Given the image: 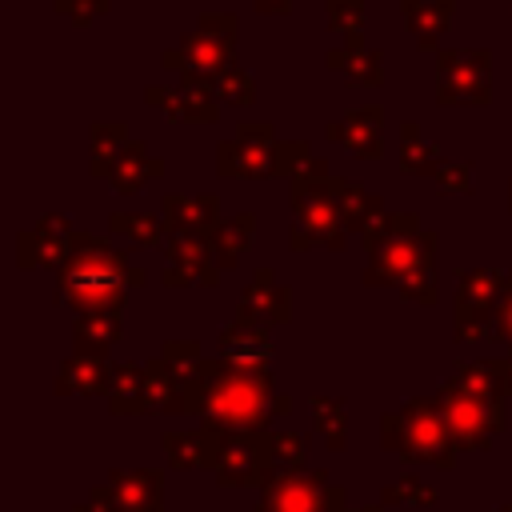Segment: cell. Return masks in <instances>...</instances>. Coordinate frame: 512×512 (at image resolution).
<instances>
[{"mask_svg":"<svg viewBox=\"0 0 512 512\" xmlns=\"http://www.w3.org/2000/svg\"><path fill=\"white\" fill-rule=\"evenodd\" d=\"M160 356L168 360V368L176 372V380H180L184 388L200 376V364L208 360L204 348H200L196 340H164V344H160Z\"/></svg>","mask_w":512,"mask_h":512,"instance_id":"obj_37","label":"cell"},{"mask_svg":"<svg viewBox=\"0 0 512 512\" xmlns=\"http://www.w3.org/2000/svg\"><path fill=\"white\" fill-rule=\"evenodd\" d=\"M72 512H116V500H112V488L108 484H96L88 492V500L72 504Z\"/></svg>","mask_w":512,"mask_h":512,"instance_id":"obj_45","label":"cell"},{"mask_svg":"<svg viewBox=\"0 0 512 512\" xmlns=\"http://www.w3.org/2000/svg\"><path fill=\"white\" fill-rule=\"evenodd\" d=\"M240 316L264 324V328L288 324L292 320V288H284L272 268H256V276L240 292Z\"/></svg>","mask_w":512,"mask_h":512,"instance_id":"obj_17","label":"cell"},{"mask_svg":"<svg viewBox=\"0 0 512 512\" xmlns=\"http://www.w3.org/2000/svg\"><path fill=\"white\" fill-rule=\"evenodd\" d=\"M472 172H476L472 160H444L432 180H436V188L444 196H468L472 192Z\"/></svg>","mask_w":512,"mask_h":512,"instance_id":"obj_41","label":"cell"},{"mask_svg":"<svg viewBox=\"0 0 512 512\" xmlns=\"http://www.w3.org/2000/svg\"><path fill=\"white\" fill-rule=\"evenodd\" d=\"M76 224L60 212H44L36 220L32 232L16 236V264L20 268H64V260L72 256V240H76Z\"/></svg>","mask_w":512,"mask_h":512,"instance_id":"obj_14","label":"cell"},{"mask_svg":"<svg viewBox=\"0 0 512 512\" xmlns=\"http://www.w3.org/2000/svg\"><path fill=\"white\" fill-rule=\"evenodd\" d=\"M272 176L276 180H288V192L292 188H312V184H328V160L312 152L308 140H280L276 144V164H272Z\"/></svg>","mask_w":512,"mask_h":512,"instance_id":"obj_21","label":"cell"},{"mask_svg":"<svg viewBox=\"0 0 512 512\" xmlns=\"http://www.w3.org/2000/svg\"><path fill=\"white\" fill-rule=\"evenodd\" d=\"M272 412H276V416H288V412H292V396H280V392H276V400H272Z\"/></svg>","mask_w":512,"mask_h":512,"instance_id":"obj_49","label":"cell"},{"mask_svg":"<svg viewBox=\"0 0 512 512\" xmlns=\"http://www.w3.org/2000/svg\"><path fill=\"white\" fill-rule=\"evenodd\" d=\"M348 512H380V504H368V508H348Z\"/></svg>","mask_w":512,"mask_h":512,"instance_id":"obj_50","label":"cell"},{"mask_svg":"<svg viewBox=\"0 0 512 512\" xmlns=\"http://www.w3.org/2000/svg\"><path fill=\"white\" fill-rule=\"evenodd\" d=\"M436 500H440V492H436L428 480L412 476V472H404L400 480H392V484L380 492V504H392V508H432Z\"/></svg>","mask_w":512,"mask_h":512,"instance_id":"obj_34","label":"cell"},{"mask_svg":"<svg viewBox=\"0 0 512 512\" xmlns=\"http://www.w3.org/2000/svg\"><path fill=\"white\" fill-rule=\"evenodd\" d=\"M348 244V228L336 204V176L328 184H312V188H292V236L288 248L292 252H308V248H332L340 252Z\"/></svg>","mask_w":512,"mask_h":512,"instance_id":"obj_8","label":"cell"},{"mask_svg":"<svg viewBox=\"0 0 512 512\" xmlns=\"http://www.w3.org/2000/svg\"><path fill=\"white\" fill-rule=\"evenodd\" d=\"M272 376L268 372H236L224 360H204L200 376L184 388V416L216 420L236 432H268L272 412Z\"/></svg>","mask_w":512,"mask_h":512,"instance_id":"obj_3","label":"cell"},{"mask_svg":"<svg viewBox=\"0 0 512 512\" xmlns=\"http://www.w3.org/2000/svg\"><path fill=\"white\" fill-rule=\"evenodd\" d=\"M144 392H148V408L152 412L184 416V384L176 380V372L168 368V360L160 352L144 364Z\"/></svg>","mask_w":512,"mask_h":512,"instance_id":"obj_28","label":"cell"},{"mask_svg":"<svg viewBox=\"0 0 512 512\" xmlns=\"http://www.w3.org/2000/svg\"><path fill=\"white\" fill-rule=\"evenodd\" d=\"M368 288H396L412 304H436V232L416 212H384L364 236Z\"/></svg>","mask_w":512,"mask_h":512,"instance_id":"obj_1","label":"cell"},{"mask_svg":"<svg viewBox=\"0 0 512 512\" xmlns=\"http://www.w3.org/2000/svg\"><path fill=\"white\" fill-rule=\"evenodd\" d=\"M160 176H164V160L152 156V148H148L144 140H128V148L120 152V160H116L108 184H112V192H120V196H136L140 188H148V184L160 180Z\"/></svg>","mask_w":512,"mask_h":512,"instance_id":"obj_23","label":"cell"},{"mask_svg":"<svg viewBox=\"0 0 512 512\" xmlns=\"http://www.w3.org/2000/svg\"><path fill=\"white\" fill-rule=\"evenodd\" d=\"M328 140L344 144L356 160H380L384 156V108L380 104H364L344 112V120H332L324 128Z\"/></svg>","mask_w":512,"mask_h":512,"instance_id":"obj_16","label":"cell"},{"mask_svg":"<svg viewBox=\"0 0 512 512\" xmlns=\"http://www.w3.org/2000/svg\"><path fill=\"white\" fill-rule=\"evenodd\" d=\"M324 68L328 72H340L344 84H356V88H376L384 84V60L376 48L364 44V36H348L340 48H332L324 56Z\"/></svg>","mask_w":512,"mask_h":512,"instance_id":"obj_20","label":"cell"},{"mask_svg":"<svg viewBox=\"0 0 512 512\" xmlns=\"http://www.w3.org/2000/svg\"><path fill=\"white\" fill-rule=\"evenodd\" d=\"M200 444H204V468L216 472L220 488H264L276 468L268 456V432H236L216 420H200Z\"/></svg>","mask_w":512,"mask_h":512,"instance_id":"obj_5","label":"cell"},{"mask_svg":"<svg viewBox=\"0 0 512 512\" xmlns=\"http://www.w3.org/2000/svg\"><path fill=\"white\" fill-rule=\"evenodd\" d=\"M336 204H340L344 228L356 232V236H364L384 216V200L376 192H368L364 184H356V180H336Z\"/></svg>","mask_w":512,"mask_h":512,"instance_id":"obj_27","label":"cell"},{"mask_svg":"<svg viewBox=\"0 0 512 512\" xmlns=\"http://www.w3.org/2000/svg\"><path fill=\"white\" fill-rule=\"evenodd\" d=\"M276 144L272 120H240L232 140L216 144V172L228 180H272Z\"/></svg>","mask_w":512,"mask_h":512,"instance_id":"obj_12","label":"cell"},{"mask_svg":"<svg viewBox=\"0 0 512 512\" xmlns=\"http://www.w3.org/2000/svg\"><path fill=\"white\" fill-rule=\"evenodd\" d=\"M220 264H200V268H180V264H168L164 272V288H216L220 284Z\"/></svg>","mask_w":512,"mask_h":512,"instance_id":"obj_42","label":"cell"},{"mask_svg":"<svg viewBox=\"0 0 512 512\" xmlns=\"http://www.w3.org/2000/svg\"><path fill=\"white\" fill-rule=\"evenodd\" d=\"M312 424L328 452H344L348 444V404L340 396H312Z\"/></svg>","mask_w":512,"mask_h":512,"instance_id":"obj_33","label":"cell"},{"mask_svg":"<svg viewBox=\"0 0 512 512\" xmlns=\"http://www.w3.org/2000/svg\"><path fill=\"white\" fill-rule=\"evenodd\" d=\"M52 388H56V396H108V388H112V364L100 360V356L72 352L60 364Z\"/></svg>","mask_w":512,"mask_h":512,"instance_id":"obj_22","label":"cell"},{"mask_svg":"<svg viewBox=\"0 0 512 512\" xmlns=\"http://www.w3.org/2000/svg\"><path fill=\"white\" fill-rule=\"evenodd\" d=\"M212 92H216V100H220V104L252 108V100H256V80H252L240 64H232V68H224V72H216V76H212Z\"/></svg>","mask_w":512,"mask_h":512,"instance_id":"obj_35","label":"cell"},{"mask_svg":"<svg viewBox=\"0 0 512 512\" xmlns=\"http://www.w3.org/2000/svg\"><path fill=\"white\" fill-rule=\"evenodd\" d=\"M496 512H512V504H500V508H496Z\"/></svg>","mask_w":512,"mask_h":512,"instance_id":"obj_52","label":"cell"},{"mask_svg":"<svg viewBox=\"0 0 512 512\" xmlns=\"http://www.w3.org/2000/svg\"><path fill=\"white\" fill-rule=\"evenodd\" d=\"M120 340V316H76L72 324V352H84V356H100L108 360V348Z\"/></svg>","mask_w":512,"mask_h":512,"instance_id":"obj_31","label":"cell"},{"mask_svg":"<svg viewBox=\"0 0 512 512\" xmlns=\"http://www.w3.org/2000/svg\"><path fill=\"white\" fill-rule=\"evenodd\" d=\"M236 32H240V24H236L232 12H204L200 24L188 36H180L176 48H168L160 56V64L168 72H176V76L212 80L216 72L236 64Z\"/></svg>","mask_w":512,"mask_h":512,"instance_id":"obj_6","label":"cell"},{"mask_svg":"<svg viewBox=\"0 0 512 512\" xmlns=\"http://www.w3.org/2000/svg\"><path fill=\"white\" fill-rule=\"evenodd\" d=\"M252 8L264 12V16H284L292 8V0H252Z\"/></svg>","mask_w":512,"mask_h":512,"instance_id":"obj_48","label":"cell"},{"mask_svg":"<svg viewBox=\"0 0 512 512\" xmlns=\"http://www.w3.org/2000/svg\"><path fill=\"white\" fill-rule=\"evenodd\" d=\"M160 220H164V236H176V232L212 236V228H216L224 216H220V200H216L212 192H200V196L168 192V196L160 200Z\"/></svg>","mask_w":512,"mask_h":512,"instance_id":"obj_18","label":"cell"},{"mask_svg":"<svg viewBox=\"0 0 512 512\" xmlns=\"http://www.w3.org/2000/svg\"><path fill=\"white\" fill-rule=\"evenodd\" d=\"M328 4V28L348 36L364 32V0H324Z\"/></svg>","mask_w":512,"mask_h":512,"instance_id":"obj_43","label":"cell"},{"mask_svg":"<svg viewBox=\"0 0 512 512\" xmlns=\"http://www.w3.org/2000/svg\"><path fill=\"white\" fill-rule=\"evenodd\" d=\"M508 292V272L496 268H468L456 284V308H452V328L460 344L472 340H496V312Z\"/></svg>","mask_w":512,"mask_h":512,"instance_id":"obj_9","label":"cell"},{"mask_svg":"<svg viewBox=\"0 0 512 512\" xmlns=\"http://www.w3.org/2000/svg\"><path fill=\"white\" fill-rule=\"evenodd\" d=\"M116 512H164V472L160 468H112L108 480Z\"/></svg>","mask_w":512,"mask_h":512,"instance_id":"obj_19","label":"cell"},{"mask_svg":"<svg viewBox=\"0 0 512 512\" xmlns=\"http://www.w3.org/2000/svg\"><path fill=\"white\" fill-rule=\"evenodd\" d=\"M252 236H256V216H252V212L224 216V220L212 228V236H208V244H212V260H216L224 272L236 268V264L244 260Z\"/></svg>","mask_w":512,"mask_h":512,"instance_id":"obj_25","label":"cell"},{"mask_svg":"<svg viewBox=\"0 0 512 512\" xmlns=\"http://www.w3.org/2000/svg\"><path fill=\"white\" fill-rule=\"evenodd\" d=\"M440 164H444L440 144L428 140L420 124L404 120V124H400V168H404L408 176H428V180H432Z\"/></svg>","mask_w":512,"mask_h":512,"instance_id":"obj_29","label":"cell"},{"mask_svg":"<svg viewBox=\"0 0 512 512\" xmlns=\"http://www.w3.org/2000/svg\"><path fill=\"white\" fill-rule=\"evenodd\" d=\"M52 8L60 16H68L76 28H88L96 16H108L112 12V0H52Z\"/></svg>","mask_w":512,"mask_h":512,"instance_id":"obj_44","label":"cell"},{"mask_svg":"<svg viewBox=\"0 0 512 512\" xmlns=\"http://www.w3.org/2000/svg\"><path fill=\"white\" fill-rule=\"evenodd\" d=\"M348 492L328 480L324 468H300V472H276L260 496L256 512H348Z\"/></svg>","mask_w":512,"mask_h":512,"instance_id":"obj_10","label":"cell"},{"mask_svg":"<svg viewBox=\"0 0 512 512\" xmlns=\"http://www.w3.org/2000/svg\"><path fill=\"white\" fill-rule=\"evenodd\" d=\"M496 340H504L512 348V272H508V292H504L500 312H496Z\"/></svg>","mask_w":512,"mask_h":512,"instance_id":"obj_46","label":"cell"},{"mask_svg":"<svg viewBox=\"0 0 512 512\" xmlns=\"http://www.w3.org/2000/svg\"><path fill=\"white\" fill-rule=\"evenodd\" d=\"M88 140H92L88 172H92L96 180H108L112 168H116V160H120V152L128 148V128H124L120 120H96V124L88 128Z\"/></svg>","mask_w":512,"mask_h":512,"instance_id":"obj_30","label":"cell"},{"mask_svg":"<svg viewBox=\"0 0 512 512\" xmlns=\"http://www.w3.org/2000/svg\"><path fill=\"white\" fill-rule=\"evenodd\" d=\"M436 404H440V416L448 424L456 452H484V448H492L496 432L504 428V400L472 396L452 376L436 388Z\"/></svg>","mask_w":512,"mask_h":512,"instance_id":"obj_7","label":"cell"},{"mask_svg":"<svg viewBox=\"0 0 512 512\" xmlns=\"http://www.w3.org/2000/svg\"><path fill=\"white\" fill-rule=\"evenodd\" d=\"M164 456L172 468H204V444L200 432H164Z\"/></svg>","mask_w":512,"mask_h":512,"instance_id":"obj_40","label":"cell"},{"mask_svg":"<svg viewBox=\"0 0 512 512\" xmlns=\"http://www.w3.org/2000/svg\"><path fill=\"white\" fill-rule=\"evenodd\" d=\"M108 236L128 244V248H156L164 240V220L152 212H112Z\"/></svg>","mask_w":512,"mask_h":512,"instance_id":"obj_32","label":"cell"},{"mask_svg":"<svg viewBox=\"0 0 512 512\" xmlns=\"http://www.w3.org/2000/svg\"><path fill=\"white\" fill-rule=\"evenodd\" d=\"M452 380H456L460 388H468L472 396H484V400H504L500 380H496V372L488 368V360H460V364H456V372H452Z\"/></svg>","mask_w":512,"mask_h":512,"instance_id":"obj_38","label":"cell"},{"mask_svg":"<svg viewBox=\"0 0 512 512\" xmlns=\"http://www.w3.org/2000/svg\"><path fill=\"white\" fill-rule=\"evenodd\" d=\"M108 412L112 416H144L148 392H144V364H112V388H108Z\"/></svg>","mask_w":512,"mask_h":512,"instance_id":"obj_26","label":"cell"},{"mask_svg":"<svg viewBox=\"0 0 512 512\" xmlns=\"http://www.w3.org/2000/svg\"><path fill=\"white\" fill-rule=\"evenodd\" d=\"M508 212H512V184H508Z\"/></svg>","mask_w":512,"mask_h":512,"instance_id":"obj_51","label":"cell"},{"mask_svg":"<svg viewBox=\"0 0 512 512\" xmlns=\"http://www.w3.org/2000/svg\"><path fill=\"white\" fill-rule=\"evenodd\" d=\"M216 348H220V360L236 372H268L272 364V336L264 324L248 320L236 312V320L228 328H220L216 336Z\"/></svg>","mask_w":512,"mask_h":512,"instance_id":"obj_15","label":"cell"},{"mask_svg":"<svg viewBox=\"0 0 512 512\" xmlns=\"http://www.w3.org/2000/svg\"><path fill=\"white\" fill-rule=\"evenodd\" d=\"M268 456L276 472H300L308 460V440L300 432H268Z\"/></svg>","mask_w":512,"mask_h":512,"instance_id":"obj_39","label":"cell"},{"mask_svg":"<svg viewBox=\"0 0 512 512\" xmlns=\"http://www.w3.org/2000/svg\"><path fill=\"white\" fill-rule=\"evenodd\" d=\"M488 368L496 372V380H500V392H504V400H512V348H508L504 356H492V360H488Z\"/></svg>","mask_w":512,"mask_h":512,"instance_id":"obj_47","label":"cell"},{"mask_svg":"<svg viewBox=\"0 0 512 512\" xmlns=\"http://www.w3.org/2000/svg\"><path fill=\"white\" fill-rule=\"evenodd\" d=\"M144 280L148 276L132 268L120 248L88 232H76L72 256L56 272V304L72 308L76 316H120L128 288H144Z\"/></svg>","mask_w":512,"mask_h":512,"instance_id":"obj_2","label":"cell"},{"mask_svg":"<svg viewBox=\"0 0 512 512\" xmlns=\"http://www.w3.org/2000/svg\"><path fill=\"white\" fill-rule=\"evenodd\" d=\"M436 104H492V52L468 48V52H436Z\"/></svg>","mask_w":512,"mask_h":512,"instance_id":"obj_11","label":"cell"},{"mask_svg":"<svg viewBox=\"0 0 512 512\" xmlns=\"http://www.w3.org/2000/svg\"><path fill=\"white\" fill-rule=\"evenodd\" d=\"M404 24L424 52H440V36L452 28L456 0H400Z\"/></svg>","mask_w":512,"mask_h":512,"instance_id":"obj_24","label":"cell"},{"mask_svg":"<svg viewBox=\"0 0 512 512\" xmlns=\"http://www.w3.org/2000/svg\"><path fill=\"white\" fill-rule=\"evenodd\" d=\"M164 256H168V264H180V268L216 264V260H212V244H208V236H192V232L164 236Z\"/></svg>","mask_w":512,"mask_h":512,"instance_id":"obj_36","label":"cell"},{"mask_svg":"<svg viewBox=\"0 0 512 512\" xmlns=\"http://www.w3.org/2000/svg\"><path fill=\"white\" fill-rule=\"evenodd\" d=\"M380 448L396 452L404 464H432L440 472L456 464V444L448 436L436 396H416V400H404L396 412H384Z\"/></svg>","mask_w":512,"mask_h":512,"instance_id":"obj_4","label":"cell"},{"mask_svg":"<svg viewBox=\"0 0 512 512\" xmlns=\"http://www.w3.org/2000/svg\"><path fill=\"white\" fill-rule=\"evenodd\" d=\"M144 104L160 108L172 124H216L220 100L212 92V80L204 76H176V84H148Z\"/></svg>","mask_w":512,"mask_h":512,"instance_id":"obj_13","label":"cell"}]
</instances>
